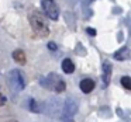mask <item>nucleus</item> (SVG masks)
Wrapping results in <instances>:
<instances>
[{"instance_id": "nucleus-2", "label": "nucleus", "mask_w": 131, "mask_h": 122, "mask_svg": "<svg viewBox=\"0 0 131 122\" xmlns=\"http://www.w3.org/2000/svg\"><path fill=\"white\" fill-rule=\"evenodd\" d=\"M78 112V104L75 100L68 98L65 101V105H63V111H62V119L66 122H71L72 118L75 116V114Z\"/></svg>"}, {"instance_id": "nucleus-15", "label": "nucleus", "mask_w": 131, "mask_h": 122, "mask_svg": "<svg viewBox=\"0 0 131 122\" xmlns=\"http://www.w3.org/2000/svg\"><path fill=\"white\" fill-rule=\"evenodd\" d=\"M4 104H6V97L0 94V107H2V105H4Z\"/></svg>"}, {"instance_id": "nucleus-6", "label": "nucleus", "mask_w": 131, "mask_h": 122, "mask_svg": "<svg viewBox=\"0 0 131 122\" xmlns=\"http://www.w3.org/2000/svg\"><path fill=\"white\" fill-rule=\"evenodd\" d=\"M110 74H111V65L108 62L103 63V82H104V86L108 84L110 82Z\"/></svg>"}, {"instance_id": "nucleus-10", "label": "nucleus", "mask_w": 131, "mask_h": 122, "mask_svg": "<svg viewBox=\"0 0 131 122\" xmlns=\"http://www.w3.org/2000/svg\"><path fill=\"white\" fill-rule=\"evenodd\" d=\"M65 87H66L65 82H63L62 79H59L57 83H55V86H54V90L57 91V93H62V91H65Z\"/></svg>"}, {"instance_id": "nucleus-9", "label": "nucleus", "mask_w": 131, "mask_h": 122, "mask_svg": "<svg viewBox=\"0 0 131 122\" xmlns=\"http://www.w3.org/2000/svg\"><path fill=\"white\" fill-rule=\"evenodd\" d=\"M62 70L65 72V73H68V74L73 73V72H75V63L72 62L71 59H63V62H62Z\"/></svg>"}, {"instance_id": "nucleus-5", "label": "nucleus", "mask_w": 131, "mask_h": 122, "mask_svg": "<svg viewBox=\"0 0 131 122\" xmlns=\"http://www.w3.org/2000/svg\"><path fill=\"white\" fill-rule=\"evenodd\" d=\"M127 58H130V49L127 46H123L120 51H117L114 53V59H117V60H125Z\"/></svg>"}, {"instance_id": "nucleus-13", "label": "nucleus", "mask_w": 131, "mask_h": 122, "mask_svg": "<svg viewBox=\"0 0 131 122\" xmlns=\"http://www.w3.org/2000/svg\"><path fill=\"white\" fill-rule=\"evenodd\" d=\"M57 48H58V46H57V44H55V42H48V49H49V51H57Z\"/></svg>"}, {"instance_id": "nucleus-12", "label": "nucleus", "mask_w": 131, "mask_h": 122, "mask_svg": "<svg viewBox=\"0 0 131 122\" xmlns=\"http://www.w3.org/2000/svg\"><path fill=\"white\" fill-rule=\"evenodd\" d=\"M30 110H31L32 112H35V114L40 112V107H38V102H37V101H34V100H31V101H30Z\"/></svg>"}, {"instance_id": "nucleus-1", "label": "nucleus", "mask_w": 131, "mask_h": 122, "mask_svg": "<svg viewBox=\"0 0 131 122\" xmlns=\"http://www.w3.org/2000/svg\"><path fill=\"white\" fill-rule=\"evenodd\" d=\"M28 20H30V24H31L32 30H34L37 34H40L41 37L48 35L49 30L45 24V20H44L42 14H41L40 11H37V10H35V11H31L28 14Z\"/></svg>"}, {"instance_id": "nucleus-16", "label": "nucleus", "mask_w": 131, "mask_h": 122, "mask_svg": "<svg viewBox=\"0 0 131 122\" xmlns=\"http://www.w3.org/2000/svg\"><path fill=\"white\" fill-rule=\"evenodd\" d=\"M12 122H18V121H12Z\"/></svg>"}, {"instance_id": "nucleus-3", "label": "nucleus", "mask_w": 131, "mask_h": 122, "mask_svg": "<svg viewBox=\"0 0 131 122\" xmlns=\"http://www.w3.org/2000/svg\"><path fill=\"white\" fill-rule=\"evenodd\" d=\"M42 9L45 11V14L48 16L51 20L57 21L59 17V9H58L57 3L54 0H42Z\"/></svg>"}, {"instance_id": "nucleus-11", "label": "nucleus", "mask_w": 131, "mask_h": 122, "mask_svg": "<svg viewBox=\"0 0 131 122\" xmlns=\"http://www.w3.org/2000/svg\"><path fill=\"white\" fill-rule=\"evenodd\" d=\"M121 86L125 90H131V77H128V76L121 77Z\"/></svg>"}, {"instance_id": "nucleus-8", "label": "nucleus", "mask_w": 131, "mask_h": 122, "mask_svg": "<svg viewBox=\"0 0 131 122\" xmlns=\"http://www.w3.org/2000/svg\"><path fill=\"white\" fill-rule=\"evenodd\" d=\"M12 77H13V80H14V83H17L18 84V90H21V88H24V79H23V74L20 73L18 70H14L12 73Z\"/></svg>"}, {"instance_id": "nucleus-14", "label": "nucleus", "mask_w": 131, "mask_h": 122, "mask_svg": "<svg viewBox=\"0 0 131 122\" xmlns=\"http://www.w3.org/2000/svg\"><path fill=\"white\" fill-rule=\"evenodd\" d=\"M86 32H88L90 37H94V35H96V31H94L93 28H88V30H86Z\"/></svg>"}, {"instance_id": "nucleus-7", "label": "nucleus", "mask_w": 131, "mask_h": 122, "mask_svg": "<svg viewBox=\"0 0 131 122\" xmlns=\"http://www.w3.org/2000/svg\"><path fill=\"white\" fill-rule=\"evenodd\" d=\"M13 59L16 60L17 63H20V65H24L26 63V53H24V51H21V49H16L14 52H13Z\"/></svg>"}, {"instance_id": "nucleus-4", "label": "nucleus", "mask_w": 131, "mask_h": 122, "mask_svg": "<svg viewBox=\"0 0 131 122\" xmlns=\"http://www.w3.org/2000/svg\"><path fill=\"white\" fill-rule=\"evenodd\" d=\"M79 87L85 94H89V93L93 91L94 87H96V83H94V80H92V79H83L82 82H80Z\"/></svg>"}]
</instances>
